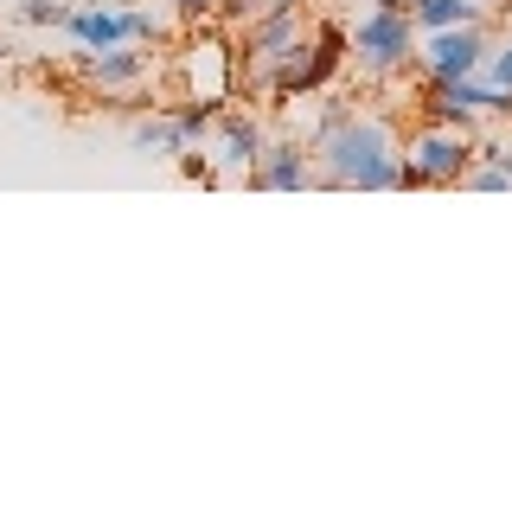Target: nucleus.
Returning <instances> with one entry per match:
<instances>
[{
    "mask_svg": "<svg viewBox=\"0 0 512 512\" xmlns=\"http://www.w3.org/2000/svg\"><path fill=\"white\" fill-rule=\"evenodd\" d=\"M487 7H493V0H487Z\"/></svg>",
    "mask_w": 512,
    "mask_h": 512,
    "instance_id": "21",
    "label": "nucleus"
},
{
    "mask_svg": "<svg viewBox=\"0 0 512 512\" xmlns=\"http://www.w3.org/2000/svg\"><path fill=\"white\" fill-rule=\"evenodd\" d=\"M282 7H301V0H282Z\"/></svg>",
    "mask_w": 512,
    "mask_h": 512,
    "instance_id": "20",
    "label": "nucleus"
},
{
    "mask_svg": "<svg viewBox=\"0 0 512 512\" xmlns=\"http://www.w3.org/2000/svg\"><path fill=\"white\" fill-rule=\"evenodd\" d=\"M308 148H314L320 186H359V192L404 186V141H397V128L384 116H372V109H340L333 103L327 116L314 122Z\"/></svg>",
    "mask_w": 512,
    "mask_h": 512,
    "instance_id": "1",
    "label": "nucleus"
},
{
    "mask_svg": "<svg viewBox=\"0 0 512 512\" xmlns=\"http://www.w3.org/2000/svg\"><path fill=\"white\" fill-rule=\"evenodd\" d=\"M410 20H416V39L423 32H442V26H474L487 20V0H404Z\"/></svg>",
    "mask_w": 512,
    "mask_h": 512,
    "instance_id": "13",
    "label": "nucleus"
},
{
    "mask_svg": "<svg viewBox=\"0 0 512 512\" xmlns=\"http://www.w3.org/2000/svg\"><path fill=\"white\" fill-rule=\"evenodd\" d=\"M474 167V128L429 122L404 141V186H461Z\"/></svg>",
    "mask_w": 512,
    "mask_h": 512,
    "instance_id": "4",
    "label": "nucleus"
},
{
    "mask_svg": "<svg viewBox=\"0 0 512 512\" xmlns=\"http://www.w3.org/2000/svg\"><path fill=\"white\" fill-rule=\"evenodd\" d=\"M487 52H493L487 20H474V26H442V32H423V45H416V64H423V77H480Z\"/></svg>",
    "mask_w": 512,
    "mask_h": 512,
    "instance_id": "5",
    "label": "nucleus"
},
{
    "mask_svg": "<svg viewBox=\"0 0 512 512\" xmlns=\"http://www.w3.org/2000/svg\"><path fill=\"white\" fill-rule=\"evenodd\" d=\"M173 32V7L167 13H154V7H128V39L135 45H160Z\"/></svg>",
    "mask_w": 512,
    "mask_h": 512,
    "instance_id": "14",
    "label": "nucleus"
},
{
    "mask_svg": "<svg viewBox=\"0 0 512 512\" xmlns=\"http://www.w3.org/2000/svg\"><path fill=\"white\" fill-rule=\"evenodd\" d=\"M167 7H173V20H192V26H205V20L218 13V0H167Z\"/></svg>",
    "mask_w": 512,
    "mask_h": 512,
    "instance_id": "18",
    "label": "nucleus"
},
{
    "mask_svg": "<svg viewBox=\"0 0 512 512\" xmlns=\"http://www.w3.org/2000/svg\"><path fill=\"white\" fill-rule=\"evenodd\" d=\"M13 20H20V26H64V20H71V7H64V0H20Z\"/></svg>",
    "mask_w": 512,
    "mask_h": 512,
    "instance_id": "15",
    "label": "nucleus"
},
{
    "mask_svg": "<svg viewBox=\"0 0 512 512\" xmlns=\"http://www.w3.org/2000/svg\"><path fill=\"white\" fill-rule=\"evenodd\" d=\"M244 186H256V192H308V186H320L314 148L308 141H269V154L256 160V173Z\"/></svg>",
    "mask_w": 512,
    "mask_h": 512,
    "instance_id": "8",
    "label": "nucleus"
},
{
    "mask_svg": "<svg viewBox=\"0 0 512 512\" xmlns=\"http://www.w3.org/2000/svg\"><path fill=\"white\" fill-rule=\"evenodd\" d=\"M461 186H474V192H512V135H487V141L474 135V167H468V180H461Z\"/></svg>",
    "mask_w": 512,
    "mask_h": 512,
    "instance_id": "12",
    "label": "nucleus"
},
{
    "mask_svg": "<svg viewBox=\"0 0 512 512\" xmlns=\"http://www.w3.org/2000/svg\"><path fill=\"white\" fill-rule=\"evenodd\" d=\"M128 148H135V154H160V160H180L192 141H186L180 116H173V103H167V109H148V116L128 122Z\"/></svg>",
    "mask_w": 512,
    "mask_h": 512,
    "instance_id": "11",
    "label": "nucleus"
},
{
    "mask_svg": "<svg viewBox=\"0 0 512 512\" xmlns=\"http://www.w3.org/2000/svg\"><path fill=\"white\" fill-rule=\"evenodd\" d=\"M180 71H186V96H199V103H231V90H237V52H224L218 32H205V39L186 45Z\"/></svg>",
    "mask_w": 512,
    "mask_h": 512,
    "instance_id": "6",
    "label": "nucleus"
},
{
    "mask_svg": "<svg viewBox=\"0 0 512 512\" xmlns=\"http://www.w3.org/2000/svg\"><path fill=\"white\" fill-rule=\"evenodd\" d=\"M84 52H109V45H128V0H96V7H71L64 20Z\"/></svg>",
    "mask_w": 512,
    "mask_h": 512,
    "instance_id": "9",
    "label": "nucleus"
},
{
    "mask_svg": "<svg viewBox=\"0 0 512 512\" xmlns=\"http://www.w3.org/2000/svg\"><path fill=\"white\" fill-rule=\"evenodd\" d=\"M263 154H269V128L256 122V116H224V109H218V128H212V167H218V173H237V180H250Z\"/></svg>",
    "mask_w": 512,
    "mask_h": 512,
    "instance_id": "7",
    "label": "nucleus"
},
{
    "mask_svg": "<svg viewBox=\"0 0 512 512\" xmlns=\"http://www.w3.org/2000/svg\"><path fill=\"white\" fill-rule=\"evenodd\" d=\"M346 52H352V64H359L365 77H378V84H384V77H397L416 58V20H410V7H404V0H372V7L346 26Z\"/></svg>",
    "mask_w": 512,
    "mask_h": 512,
    "instance_id": "2",
    "label": "nucleus"
},
{
    "mask_svg": "<svg viewBox=\"0 0 512 512\" xmlns=\"http://www.w3.org/2000/svg\"><path fill=\"white\" fill-rule=\"evenodd\" d=\"M148 71H154V52H141L135 39L109 45V52H84V77L96 90H128V84H141Z\"/></svg>",
    "mask_w": 512,
    "mask_h": 512,
    "instance_id": "10",
    "label": "nucleus"
},
{
    "mask_svg": "<svg viewBox=\"0 0 512 512\" xmlns=\"http://www.w3.org/2000/svg\"><path fill=\"white\" fill-rule=\"evenodd\" d=\"M340 58H346V32L340 26H320L314 39L301 32L288 52L269 64V84H263V96H276V103H295V96H308V90H320L333 71H340Z\"/></svg>",
    "mask_w": 512,
    "mask_h": 512,
    "instance_id": "3",
    "label": "nucleus"
},
{
    "mask_svg": "<svg viewBox=\"0 0 512 512\" xmlns=\"http://www.w3.org/2000/svg\"><path fill=\"white\" fill-rule=\"evenodd\" d=\"M180 173H186V180H212L218 167H212V160H205L199 148H186V154H180Z\"/></svg>",
    "mask_w": 512,
    "mask_h": 512,
    "instance_id": "19",
    "label": "nucleus"
},
{
    "mask_svg": "<svg viewBox=\"0 0 512 512\" xmlns=\"http://www.w3.org/2000/svg\"><path fill=\"white\" fill-rule=\"evenodd\" d=\"M263 7H269V0H218V13H212V20H224V26H250Z\"/></svg>",
    "mask_w": 512,
    "mask_h": 512,
    "instance_id": "17",
    "label": "nucleus"
},
{
    "mask_svg": "<svg viewBox=\"0 0 512 512\" xmlns=\"http://www.w3.org/2000/svg\"><path fill=\"white\" fill-rule=\"evenodd\" d=\"M480 77H487V84H500V90H512V39H500L487 52V64H480Z\"/></svg>",
    "mask_w": 512,
    "mask_h": 512,
    "instance_id": "16",
    "label": "nucleus"
}]
</instances>
